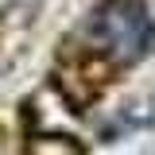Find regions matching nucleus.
<instances>
[{"instance_id":"nucleus-1","label":"nucleus","mask_w":155,"mask_h":155,"mask_svg":"<svg viewBox=\"0 0 155 155\" xmlns=\"http://www.w3.org/2000/svg\"><path fill=\"white\" fill-rule=\"evenodd\" d=\"M85 39H89L93 58L105 62L113 74L120 66H136L155 47V23L143 0H101L89 12Z\"/></svg>"}]
</instances>
